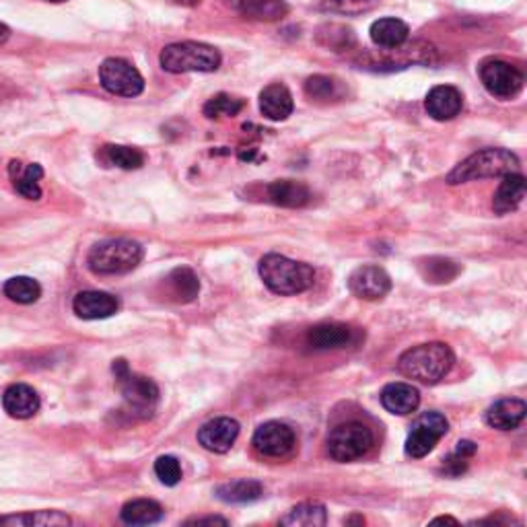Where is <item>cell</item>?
I'll use <instances>...</instances> for the list:
<instances>
[{"mask_svg": "<svg viewBox=\"0 0 527 527\" xmlns=\"http://www.w3.org/2000/svg\"><path fill=\"white\" fill-rule=\"evenodd\" d=\"M11 176H13L14 190H17V194H21L27 200L42 198V187H40V179L43 177L42 165L32 163V165H27V168H21V163L13 161Z\"/></svg>", "mask_w": 527, "mask_h": 527, "instance_id": "obj_25", "label": "cell"}, {"mask_svg": "<svg viewBox=\"0 0 527 527\" xmlns=\"http://www.w3.org/2000/svg\"><path fill=\"white\" fill-rule=\"evenodd\" d=\"M464 108V97L451 85H436L428 91L425 100V110L436 122H449Z\"/></svg>", "mask_w": 527, "mask_h": 527, "instance_id": "obj_14", "label": "cell"}, {"mask_svg": "<svg viewBox=\"0 0 527 527\" xmlns=\"http://www.w3.org/2000/svg\"><path fill=\"white\" fill-rule=\"evenodd\" d=\"M120 517L128 525H153L163 519V507L157 501L137 499L124 504Z\"/></svg>", "mask_w": 527, "mask_h": 527, "instance_id": "obj_26", "label": "cell"}, {"mask_svg": "<svg viewBox=\"0 0 527 527\" xmlns=\"http://www.w3.org/2000/svg\"><path fill=\"white\" fill-rule=\"evenodd\" d=\"M155 474L165 486H176L182 480V465L173 455H161L155 462Z\"/></svg>", "mask_w": 527, "mask_h": 527, "instance_id": "obj_38", "label": "cell"}, {"mask_svg": "<svg viewBox=\"0 0 527 527\" xmlns=\"http://www.w3.org/2000/svg\"><path fill=\"white\" fill-rule=\"evenodd\" d=\"M375 436L367 425L359 420H349L334 426L328 435V454L334 462L350 464L365 457L373 449Z\"/></svg>", "mask_w": 527, "mask_h": 527, "instance_id": "obj_6", "label": "cell"}, {"mask_svg": "<svg viewBox=\"0 0 527 527\" xmlns=\"http://www.w3.org/2000/svg\"><path fill=\"white\" fill-rule=\"evenodd\" d=\"M103 157L110 165H116L120 169H140L145 165V155L139 149L122 147V145H110L103 149Z\"/></svg>", "mask_w": 527, "mask_h": 527, "instance_id": "obj_33", "label": "cell"}, {"mask_svg": "<svg viewBox=\"0 0 527 527\" xmlns=\"http://www.w3.org/2000/svg\"><path fill=\"white\" fill-rule=\"evenodd\" d=\"M349 289L359 299L378 301L391 291V278L379 266H360L349 276Z\"/></svg>", "mask_w": 527, "mask_h": 527, "instance_id": "obj_12", "label": "cell"}, {"mask_svg": "<svg viewBox=\"0 0 527 527\" xmlns=\"http://www.w3.org/2000/svg\"><path fill=\"white\" fill-rule=\"evenodd\" d=\"M260 278L276 295H299L313 287L315 273L310 264L291 260L281 254H268L260 260Z\"/></svg>", "mask_w": 527, "mask_h": 527, "instance_id": "obj_2", "label": "cell"}, {"mask_svg": "<svg viewBox=\"0 0 527 527\" xmlns=\"http://www.w3.org/2000/svg\"><path fill=\"white\" fill-rule=\"evenodd\" d=\"M292 95L291 91L281 82H274V85H268L260 93V111L264 118L273 120V122H283L292 114Z\"/></svg>", "mask_w": 527, "mask_h": 527, "instance_id": "obj_22", "label": "cell"}, {"mask_svg": "<svg viewBox=\"0 0 527 527\" xmlns=\"http://www.w3.org/2000/svg\"><path fill=\"white\" fill-rule=\"evenodd\" d=\"M468 459L470 455H465L462 454V451H457L455 449V454H451L447 459H446V464H443V472L447 474V476H462V474L468 470Z\"/></svg>", "mask_w": 527, "mask_h": 527, "instance_id": "obj_39", "label": "cell"}, {"mask_svg": "<svg viewBox=\"0 0 527 527\" xmlns=\"http://www.w3.org/2000/svg\"><path fill=\"white\" fill-rule=\"evenodd\" d=\"M176 5H184V6H196V5H200L202 0H173Z\"/></svg>", "mask_w": 527, "mask_h": 527, "instance_id": "obj_43", "label": "cell"}, {"mask_svg": "<svg viewBox=\"0 0 527 527\" xmlns=\"http://www.w3.org/2000/svg\"><path fill=\"white\" fill-rule=\"evenodd\" d=\"M114 373L128 410L132 414H140V417H150V412L159 402V388L147 378L132 375L126 360H114Z\"/></svg>", "mask_w": 527, "mask_h": 527, "instance_id": "obj_7", "label": "cell"}, {"mask_svg": "<svg viewBox=\"0 0 527 527\" xmlns=\"http://www.w3.org/2000/svg\"><path fill=\"white\" fill-rule=\"evenodd\" d=\"M527 412V406L523 400L517 398H504V400L494 402L491 408L486 410L484 420L488 426L496 428V431H513L523 423Z\"/></svg>", "mask_w": 527, "mask_h": 527, "instance_id": "obj_19", "label": "cell"}, {"mask_svg": "<svg viewBox=\"0 0 527 527\" xmlns=\"http://www.w3.org/2000/svg\"><path fill=\"white\" fill-rule=\"evenodd\" d=\"M355 342V330L346 323H320L307 334V346L313 350H336L346 349Z\"/></svg>", "mask_w": 527, "mask_h": 527, "instance_id": "obj_15", "label": "cell"}, {"mask_svg": "<svg viewBox=\"0 0 527 527\" xmlns=\"http://www.w3.org/2000/svg\"><path fill=\"white\" fill-rule=\"evenodd\" d=\"M159 62L163 71L173 74L215 72L221 66V54L208 43L177 42L161 50Z\"/></svg>", "mask_w": 527, "mask_h": 527, "instance_id": "obj_5", "label": "cell"}, {"mask_svg": "<svg viewBox=\"0 0 527 527\" xmlns=\"http://www.w3.org/2000/svg\"><path fill=\"white\" fill-rule=\"evenodd\" d=\"M433 523H455L457 525V519H454V517H436V519H433Z\"/></svg>", "mask_w": 527, "mask_h": 527, "instance_id": "obj_42", "label": "cell"}, {"mask_svg": "<svg viewBox=\"0 0 527 527\" xmlns=\"http://www.w3.org/2000/svg\"><path fill=\"white\" fill-rule=\"evenodd\" d=\"M328 522V511L321 503H301L287 515L281 517V525L295 527H323Z\"/></svg>", "mask_w": 527, "mask_h": 527, "instance_id": "obj_29", "label": "cell"}, {"mask_svg": "<svg viewBox=\"0 0 527 527\" xmlns=\"http://www.w3.org/2000/svg\"><path fill=\"white\" fill-rule=\"evenodd\" d=\"M525 198V177L519 171L503 176V182L493 198V210L496 215H509L519 208Z\"/></svg>", "mask_w": 527, "mask_h": 527, "instance_id": "obj_23", "label": "cell"}, {"mask_svg": "<svg viewBox=\"0 0 527 527\" xmlns=\"http://www.w3.org/2000/svg\"><path fill=\"white\" fill-rule=\"evenodd\" d=\"M305 93L315 101H330L340 97V82L332 77H323V74H315L305 81Z\"/></svg>", "mask_w": 527, "mask_h": 527, "instance_id": "obj_34", "label": "cell"}, {"mask_svg": "<svg viewBox=\"0 0 527 527\" xmlns=\"http://www.w3.org/2000/svg\"><path fill=\"white\" fill-rule=\"evenodd\" d=\"M239 436V423L229 417L213 418L206 425H202L198 431V443L213 454H227L233 443Z\"/></svg>", "mask_w": 527, "mask_h": 527, "instance_id": "obj_13", "label": "cell"}, {"mask_svg": "<svg viewBox=\"0 0 527 527\" xmlns=\"http://www.w3.org/2000/svg\"><path fill=\"white\" fill-rule=\"evenodd\" d=\"M266 194L273 205L283 208H303L311 200L310 187L295 179H278L266 187Z\"/></svg>", "mask_w": 527, "mask_h": 527, "instance_id": "obj_21", "label": "cell"}, {"mask_svg": "<svg viewBox=\"0 0 527 527\" xmlns=\"http://www.w3.org/2000/svg\"><path fill=\"white\" fill-rule=\"evenodd\" d=\"M40 396L32 386L25 383H14V386L6 388L3 394V408L11 418L27 420L32 418L40 410Z\"/></svg>", "mask_w": 527, "mask_h": 527, "instance_id": "obj_17", "label": "cell"}, {"mask_svg": "<svg viewBox=\"0 0 527 527\" xmlns=\"http://www.w3.org/2000/svg\"><path fill=\"white\" fill-rule=\"evenodd\" d=\"M519 171V159L507 149H484L470 155L449 171L447 184L459 186L486 177H503L507 173Z\"/></svg>", "mask_w": 527, "mask_h": 527, "instance_id": "obj_3", "label": "cell"}, {"mask_svg": "<svg viewBox=\"0 0 527 527\" xmlns=\"http://www.w3.org/2000/svg\"><path fill=\"white\" fill-rule=\"evenodd\" d=\"M449 431L447 418L439 412H425L414 420L406 439V455L412 459H420L431 454L436 443Z\"/></svg>", "mask_w": 527, "mask_h": 527, "instance_id": "obj_8", "label": "cell"}, {"mask_svg": "<svg viewBox=\"0 0 527 527\" xmlns=\"http://www.w3.org/2000/svg\"><path fill=\"white\" fill-rule=\"evenodd\" d=\"M318 42L334 52H344L355 46V34L352 29L338 24H328L318 29Z\"/></svg>", "mask_w": 527, "mask_h": 527, "instance_id": "obj_32", "label": "cell"}, {"mask_svg": "<svg viewBox=\"0 0 527 527\" xmlns=\"http://www.w3.org/2000/svg\"><path fill=\"white\" fill-rule=\"evenodd\" d=\"M459 274V266L455 262L447 258H431L425 266V278L426 283H451Z\"/></svg>", "mask_w": 527, "mask_h": 527, "instance_id": "obj_37", "label": "cell"}, {"mask_svg": "<svg viewBox=\"0 0 527 527\" xmlns=\"http://www.w3.org/2000/svg\"><path fill=\"white\" fill-rule=\"evenodd\" d=\"M118 299L103 291H85L79 292L72 301V311L81 320H105L118 311Z\"/></svg>", "mask_w": 527, "mask_h": 527, "instance_id": "obj_16", "label": "cell"}, {"mask_svg": "<svg viewBox=\"0 0 527 527\" xmlns=\"http://www.w3.org/2000/svg\"><path fill=\"white\" fill-rule=\"evenodd\" d=\"M379 0H321L320 9L336 14H365L378 6Z\"/></svg>", "mask_w": 527, "mask_h": 527, "instance_id": "obj_36", "label": "cell"}, {"mask_svg": "<svg viewBox=\"0 0 527 527\" xmlns=\"http://www.w3.org/2000/svg\"><path fill=\"white\" fill-rule=\"evenodd\" d=\"M186 523L187 525H205V523H208V525H215V523L227 525L229 522H227V519H223V517H196V519H187Z\"/></svg>", "mask_w": 527, "mask_h": 527, "instance_id": "obj_40", "label": "cell"}, {"mask_svg": "<svg viewBox=\"0 0 527 527\" xmlns=\"http://www.w3.org/2000/svg\"><path fill=\"white\" fill-rule=\"evenodd\" d=\"M297 436L289 425L270 420L255 428L252 446L264 457H287L295 449Z\"/></svg>", "mask_w": 527, "mask_h": 527, "instance_id": "obj_11", "label": "cell"}, {"mask_svg": "<svg viewBox=\"0 0 527 527\" xmlns=\"http://www.w3.org/2000/svg\"><path fill=\"white\" fill-rule=\"evenodd\" d=\"M455 355L447 344L426 342L412 346L398 359V371L404 378L414 379L425 386L439 383L454 369Z\"/></svg>", "mask_w": 527, "mask_h": 527, "instance_id": "obj_1", "label": "cell"}, {"mask_svg": "<svg viewBox=\"0 0 527 527\" xmlns=\"http://www.w3.org/2000/svg\"><path fill=\"white\" fill-rule=\"evenodd\" d=\"M100 81L105 91L120 97H137L145 91V79L130 62L122 58H108L100 66Z\"/></svg>", "mask_w": 527, "mask_h": 527, "instance_id": "obj_10", "label": "cell"}, {"mask_svg": "<svg viewBox=\"0 0 527 527\" xmlns=\"http://www.w3.org/2000/svg\"><path fill=\"white\" fill-rule=\"evenodd\" d=\"M9 35H11V29L6 27L5 24H0V46H3V43L9 40Z\"/></svg>", "mask_w": 527, "mask_h": 527, "instance_id": "obj_41", "label": "cell"}, {"mask_svg": "<svg viewBox=\"0 0 527 527\" xmlns=\"http://www.w3.org/2000/svg\"><path fill=\"white\" fill-rule=\"evenodd\" d=\"M480 81L496 100H513L522 93L525 77L517 66L504 60H488L480 66Z\"/></svg>", "mask_w": 527, "mask_h": 527, "instance_id": "obj_9", "label": "cell"}, {"mask_svg": "<svg viewBox=\"0 0 527 527\" xmlns=\"http://www.w3.org/2000/svg\"><path fill=\"white\" fill-rule=\"evenodd\" d=\"M231 11L250 21H278L287 17L289 5L284 0H225Z\"/></svg>", "mask_w": 527, "mask_h": 527, "instance_id": "obj_18", "label": "cell"}, {"mask_svg": "<svg viewBox=\"0 0 527 527\" xmlns=\"http://www.w3.org/2000/svg\"><path fill=\"white\" fill-rule=\"evenodd\" d=\"M264 486L258 480H233L216 488V499L231 504H244L262 499Z\"/></svg>", "mask_w": 527, "mask_h": 527, "instance_id": "obj_27", "label": "cell"}, {"mask_svg": "<svg viewBox=\"0 0 527 527\" xmlns=\"http://www.w3.org/2000/svg\"><path fill=\"white\" fill-rule=\"evenodd\" d=\"M168 284L171 289V295L176 297L179 303H190L200 292V281L190 268H176L168 276Z\"/></svg>", "mask_w": 527, "mask_h": 527, "instance_id": "obj_30", "label": "cell"}, {"mask_svg": "<svg viewBox=\"0 0 527 527\" xmlns=\"http://www.w3.org/2000/svg\"><path fill=\"white\" fill-rule=\"evenodd\" d=\"M244 108H245L244 100H235V97H231L227 93H218L213 100L206 101L205 116L210 120L223 116H237Z\"/></svg>", "mask_w": 527, "mask_h": 527, "instance_id": "obj_35", "label": "cell"}, {"mask_svg": "<svg viewBox=\"0 0 527 527\" xmlns=\"http://www.w3.org/2000/svg\"><path fill=\"white\" fill-rule=\"evenodd\" d=\"M48 3H64V0H48Z\"/></svg>", "mask_w": 527, "mask_h": 527, "instance_id": "obj_44", "label": "cell"}, {"mask_svg": "<svg viewBox=\"0 0 527 527\" xmlns=\"http://www.w3.org/2000/svg\"><path fill=\"white\" fill-rule=\"evenodd\" d=\"M3 292L6 299L13 301V303L32 305L42 297V287H40V283L29 276H13L5 283Z\"/></svg>", "mask_w": 527, "mask_h": 527, "instance_id": "obj_31", "label": "cell"}, {"mask_svg": "<svg viewBox=\"0 0 527 527\" xmlns=\"http://www.w3.org/2000/svg\"><path fill=\"white\" fill-rule=\"evenodd\" d=\"M142 245L132 239H105L91 247L87 255V266L93 274L111 276L126 274L142 262Z\"/></svg>", "mask_w": 527, "mask_h": 527, "instance_id": "obj_4", "label": "cell"}, {"mask_svg": "<svg viewBox=\"0 0 527 527\" xmlns=\"http://www.w3.org/2000/svg\"><path fill=\"white\" fill-rule=\"evenodd\" d=\"M72 519L62 511H29L19 515H3L0 525H21V527H54V525H71Z\"/></svg>", "mask_w": 527, "mask_h": 527, "instance_id": "obj_28", "label": "cell"}, {"mask_svg": "<svg viewBox=\"0 0 527 527\" xmlns=\"http://www.w3.org/2000/svg\"><path fill=\"white\" fill-rule=\"evenodd\" d=\"M379 400L388 412L398 414V417H406V414L417 412L420 406V394L410 383L398 381L383 388Z\"/></svg>", "mask_w": 527, "mask_h": 527, "instance_id": "obj_20", "label": "cell"}, {"mask_svg": "<svg viewBox=\"0 0 527 527\" xmlns=\"http://www.w3.org/2000/svg\"><path fill=\"white\" fill-rule=\"evenodd\" d=\"M369 34H371V42L375 46H379L383 50H394L404 46L406 40H408L410 29L400 19L386 17L375 21Z\"/></svg>", "mask_w": 527, "mask_h": 527, "instance_id": "obj_24", "label": "cell"}]
</instances>
